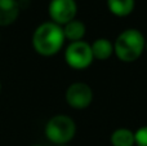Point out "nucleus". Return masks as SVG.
I'll return each mask as SVG.
<instances>
[{
    "mask_svg": "<svg viewBox=\"0 0 147 146\" xmlns=\"http://www.w3.org/2000/svg\"><path fill=\"white\" fill-rule=\"evenodd\" d=\"M134 139L137 146H147V126L141 127L137 132H134Z\"/></svg>",
    "mask_w": 147,
    "mask_h": 146,
    "instance_id": "f8f14e48",
    "label": "nucleus"
},
{
    "mask_svg": "<svg viewBox=\"0 0 147 146\" xmlns=\"http://www.w3.org/2000/svg\"><path fill=\"white\" fill-rule=\"evenodd\" d=\"M48 12L52 22L59 26H65L70 21L75 20L78 5L75 0H51Z\"/></svg>",
    "mask_w": 147,
    "mask_h": 146,
    "instance_id": "39448f33",
    "label": "nucleus"
},
{
    "mask_svg": "<svg viewBox=\"0 0 147 146\" xmlns=\"http://www.w3.org/2000/svg\"><path fill=\"white\" fill-rule=\"evenodd\" d=\"M146 49V40L140 30L128 28L116 38L114 53L123 62H133L140 58Z\"/></svg>",
    "mask_w": 147,
    "mask_h": 146,
    "instance_id": "f03ea898",
    "label": "nucleus"
},
{
    "mask_svg": "<svg viewBox=\"0 0 147 146\" xmlns=\"http://www.w3.org/2000/svg\"><path fill=\"white\" fill-rule=\"evenodd\" d=\"M93 92L85 83H72L66 91V101L74 109H85L92 103Z\"/></svg>",
    "mask_w": 147,
    "mask_h": 146,
    "instance_id": "423d86ee",
    "label": "nucleus"
},
{
    "mask_svg": "<svg viewBox=\"0 0 147 146\" xmlns=\"http://www.w3.org/2000/svg\"><path fill=\"white\" fill-rule=\"evenodd\" d=\"M58 146H67V145H58Z\"/></svg>",
    "mask_w": 147,
    "mask_h": 146,
    "instance_id": "2eb2a0df",
    "label": "nucleus"
},
{
    "mask_svg": "<svg viewBox=\"0 0 147 146\" xmlns=\"http://www.w3.org/2000/svg\"><path fill=\"white\" fill-rule=\"evenodd\" d=\"M65 59H66L67 65L72 69H86L88 66H90V64L94 59L90 44H88L84 40L70 43L65 52Z\"/></svg>",
    "mask_w": 147,
    "mask_h": 146,
    "instance_id": "20e7f679",
    "label": "nucleus"
},
{
    "mask_svg": "<svg viewBox=\"0 0 147 146\" xmlns=\"http://www.w3.org/2000/svg\"><path fill=\"white\" fill-rule=\"evenodd\" d=\"M65 44L62 26L54 22H44L36 27L32 35V47L36 53L44 57L57 54Z\"/></svg>",
    "mask_w": 147,
    "mask_h": 146,
    "instance_id": "f257e3e1",
    "label": "nucleus"
},
{
    "mask_svg": "<svg viewBox=\"0 0 147 146\" xmlns=\"http://www.w3.org/2000/svg\"><path fill=\"white\" fill-rule=\"evenodd\" d=\"M76 124L67 115H54L45 126V136L56 145H66L75 136Z\"/></svg>",
    "mask_w": 147,
    "mask_h": 146,
    "instance_id": "7ed1b4c3",
    "label": "nucleus"
},
{
    "mask_svg": "<svg viewBox=\"0 0 147 146\" xmlns=\"http://www.w3.org/2000/svg\"><path fill=\"white\" fill-rule=\"evenodd\" d=\"M65 34V39L70 40L71 43L74 41H80L83 40L84 35H85V25L79 20H72L65 26H62Z\"/></svg>",
    "mask_w": 147,
    "mask_h": 146,
    "instance_id": "6e6552de",
    "label": "nucleus"
},
{
    "mask_svg": "<svg viewBox=\"0 0 147 146\" xmlns=\"http://www.w3.org/2000/svg\"><path fill=\"white\" fill-rule=\"evenodd\" d=\"M111 144L112 146H134V132H132L128 128L116 129L111 135Z\"/></svg>",
    "mask_w": 147,
    "mask_h": 146,
    "instance_id": "9b49d317",
    "label": "nucleus"
},
{
    "mask_svg": "<svg viewBox=\"0 0 147 146\" xmlns=\"http://www.w3.org/2000/svg\"><path fill=\"white\" fill-rule=\"evenodd\" d=\"M107 7L112 14L125 17L134 9V0H107Z\"/></svg>",
    "mask_w": 147,
    "mask_h": 146,
    "instance_id": "9d476101",
    "label": "nucleus"
},
{
    "mask_svg": "<svg viewBox=\"0 0 147 146\" xmlns=\"http://www.w3.org/2000/svg\"><path fill=\"white\" fill-rule=\"evenodd\" d=\"M146 51H147V43H146Z\"/></svg>",
    "mask_w": 147,
    "mask_h": 146,
    "instance_id": "dca6fc26",
    "label": "nucleus"
},
{
    "mask_svg": "<svg viewBox=\"0 0 147 146\" xmlns=\"http://www.w3.org/2000/svg\"><path fill=\"white\" fill-rule=\"evenodd\" d=\"M31 146H43V145H31Z\"/></svg>",
    "mask_w": 147,
    "mask_h": 146,
    "instance_id": "ddd939ff",
    "label": "nucleus"
},
{
    "mask_svg": "<svg viewBox=\"0 0 147 146\" xmlns=\"http://www.w3.org/2000/svg\"><path fill=\"white\" fill-rule=\"evenodd\" d=\"M93 57L97 59H107L111 57V54L114 53V44L109 40V39H97L93 41V44L90 45Z\"/></svg>",
    "mask_w": 147,
    "mask_h": 146,
    "instance_id": "1a4fd4ad",
    "label": "nucleus"
},
{
    "mask_svg": "<svg viewBox=\"0 0 147 146\" xmlns=\"http://www.w3.org/2000/svg\"><path fill=\"white\" fill-rule=\"evenodd\" d=\"M20 16V4L17 0H0V26H9Z\"/></svg>",
    "mask_w": 147,
    "mask_h": 146,
    "instance_id": "0eeeda50",
    "label": "nucleus"
},
{
    "mask_svg": "<svg viewBox=\"0 0 147 146\" xmlns=\"http://www.w3.org/2000/svg\"><path fill=\"white\" fill-rule=\"evenodd\" d=\"M0 91H1V83H0Z\"/></svg>",
    "mask_w": 147,
    "mask_h": 146,
    "instance_id": "4468645a",
    "label": "nucleus"
}]
</instances>
